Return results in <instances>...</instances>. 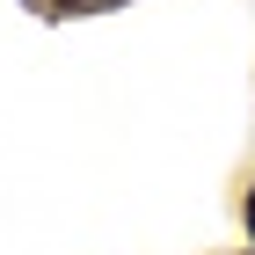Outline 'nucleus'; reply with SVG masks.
Wrapping results in <instances>:
<instances>
[{"instance_id": "obj_1", "label": "nucleus", "mask_w": 255, "mask_h": 255, "mask_svg": "<svg viewBox=\"0 0 255 255\" xmlns=\"http://www.w3.org/2000/svg\"><path fill=\"white\" fill-rule=\"evenodd\" d=\"M248 234H255V190H248Z\"/></svg>"}, {"instance_id": "obj_2", "label": "nucleus", "mask_w": 255, "mask_h": 255, "mask_svg": "<svg viewBox=\"0 0 255 255\" xmlns=\"http://www.w3.org/2000/svg\"><path fill=\"white\" fill-rule=\"evenodd\" d=\"M59 7H73V0H59Z\"/></svg>"}]
</instances>
